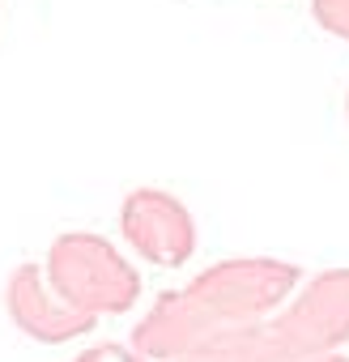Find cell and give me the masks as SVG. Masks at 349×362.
Returning <instances> with one entry per match:
<instances>
[{
  "instance_id": "cell-7",
  "label": "cell",
  "mask_w": 349,
  "mask_h": 362,
  "mask_svg": "<svg viewBox=\"0 0 349 362\" xmlns=\"http://www.w3.org/2000/svg\"><path fill=\"white\" fill-rule=\"evenodd\" d=\"M174 362H294V354L285 345L281 324L277 320H260V324L222 332V337L205 341L201 349L174 358Z\"/></svg>"
},
{
  "instance_id": "cell-4",
  "label": "cell",
  "mask_w": 349,
  "mask_h": 362,
  "mask_svg": "<svg viewBox=\"0 0 349 362\" xmlns=\"http://www.w3.org/2000/svg\"><path fill=\"white\" fill-rule=\"evenodd\" d=\"M294 362L336 354L349 341V269H328L277 315Z\"/></svg>"
},
{
  "instance_id": "cell-9",
  "label": "cell",
  "mask_w": 349,
  "mask_h": 362,
  "mask_svg": "<svg viewBox=\"0 0 349 362\" xmlns=\"http://www.w3.org/2000/svg\"><path fill=\"white\" fill-rule=\"evenodd\" d=\"M73 362H145L136 349H128V345H94V349H85V354H77Z\"/></svg>"
},
{
  "instance_id": "cell-6",
  "label": "cell",
  "mask_w": 349,
  "mask_h": 362,
  "mask_svg": "<svg viewBox=\"0 0 349 362\" xmlns=\"http://www.w3.org/2000/svg\"><path fill=\"white\" fill-rule=\"evenodd\" d=\"M226 328L213 320V311L184 286V290H166L158 294V303L149 307V315L132 328V345L141 358L153 362H174L192 349H201L205 341L222 337Z\"/></svg>"
},
{
  "instance_id": "cell-1",
  "label": "cell",
  "mask_w": 349,
  "mask_h": 362,
  "mask_svg": "<svg viewBox=\"0 0 349 362\" xmlns=\"http://www.w3.org/2000/svg\"><path fill=\"white\" fill-rule=\"evenodd\" d=\"M52 290L77 307L98 315H124L141 303V273L119 256V247L94 230L56 235L43 260Z\"/></svg>"
},
{
  "instance_id": "cell-5",
  "label": "cell",
  "mask_w": 349,
  "mask_h": 362,
  "mask_svg": "<svg viewBox=\"0 0 349 362\" xmlns=\"http://www.w3.org/2000/svg\"><path fill=\"white\" fill-rule=\"evenodd\" d=\"M5 307H9V320H13L30 341H43V345L77 341V337L94 332V324H98L90 311L69 307V303L52 290V281H47L43 264H35V260L18 264V269L9 273Z\"/></svg>"
},
{
  "instance_id": "cell-11",
  "label": "cell",
  "mask_w": 349,
  "mask_h": 362,
  "mask_svg": "<svg viewBox=\"0 0 349 362\" xmlns=\"http://www.w3.org/2000/svg\"><path fill=\"white\" fill-rule=\"evenodd\" d=\"M345 115H349V90H345Z\"/></svg>"
},
{
  "instance_id": "cell-8",
  "label": "cell",
  "mask_w": 349,
  "mask_h": 362,
  "mask_svg": "<svg viewBox=\"0 0 349 362\" xmlns=\"http://www.w3.org/2000/svg\"><path fill=\"white\" fill-rule=\"evenodd\" d=\"M311 18L328 35H336V39L349 43V0H311Z\"/></svg>"
},
{
  "instance_id": "cell-3",
  "label": "cell",
  "mask_w": 349,
  "mask_h": 362,
  "mask_svg": "<svg viewBox=\"0 0 349 362\" xmlns=\"http://www.w3.org/2000/svg\"><path fill=\"white\" fill-rule=\"evenodd\" d=\"M119 230L128 247L158 269H184L196 252V222L188 205L162 188H132L119 209Z\"/></svg>"
},
{
  "instance_id": "cell-10",
  "label": "cell",
  "mask_w": 349,
  "mask_h": 362,
  "mask_svg": "<svg viewBox=\"0 0 349 362\" xmlns=\"http://www.w3.org/2000/svg\"><path fill=\"white\" fill-rule=\"evenodd\" d=\"M311 362H349V358H341V354H324V358H311Z\"/></svg>"
},
{
  "instance_id": "cell-2",
  "label": "cell",
  "mask_w": 349,
  "mask_h": 362,
  "mask_svg": "<svg viewBox=\"0 0 349 362\" xmlns=\"http://www.w3.org/2000/svg\"><path fill=\"white\" fill-rule=\"evenodd\" d=\"M298 277H302V269L290 264V260L235 256V260H222V264L196 273V281L188 290L213 311V320L226 332H235V328H247V324L268 320L294 294Z\"/></svg>"
}]
</instances>
